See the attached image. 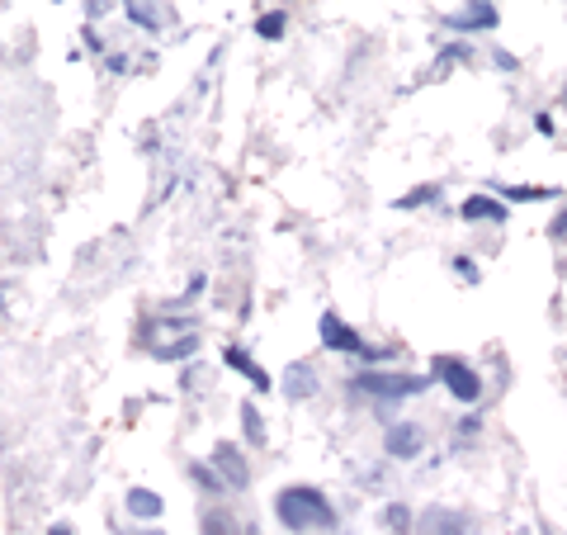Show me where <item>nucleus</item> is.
Instances as JSON below:
<instances>
[{"label":"nucleus","mask_w":567,"mask_h":535,"mask_svg":"<svg viewBox=\"0 0 567 535\" xmlns=\"http://www.w3.org/2000/svg\"><path fill=\"white\" fill-rule=\"evenodd\" d=\"M275 517L293 535H312V530H331L335 526V511L326 502V492L322 488H307V483H293V488L275 492Z\"/></svg>","instance_id":"1"},{"label":"nucleus","mask_w":567,"mask_h":535,"mask_svg":"<svg viewBox=\"0 0 567 535\" xmlns=\"http://www.w3.org/2000/svg\"><path fill=\"white\" fill-rule=\"evenodd\" d=\"M354 388L373 394V398H411L426 388V379L421 375H378V369H364V375L354 379Z\"/></svg>","instance_id":"2"},{"label":"nucleus","mask_w":567,"mask_h":535,"mask_svg":"<svg viewBox=\"0 0 567 535\" xmlns=\"http://www.w3.org/2000/svg\"><path fill=\"white\" fill-rule=\"evenodd\" d=\"M435 375L445 379V388L458 398V403H477V394H482V379L473 375V369L464 365V360H449V356H439L435 360Z\"/></svg>","instance_id":"3"},{"label":"nucleus","mask_w":567,"mask_h":535,"mask_svg":"<svg viewBox=\"0 0 567 535\" xmlns=\"http://www.w3.org/2000/svg\"><path fill=\"white\" fill-rule=\"evenodd\" d=\"M317 332H322V346L326 351H341V356H364L369 360V346L360 341V332H350V327L335 318V313H322L317 318Z\"/></svg>","instance_id":"4"},{"label":"nucleus","mask_w":567,"mask_h":535,"mask_svg":"<svg viewBox=\"0 0 567 535\" xmlns=\"http://www.w3.org/2000/svg\"><path fill=\"white\" fill-rule=\"evenodd\" d=\"M421 535H477V521L454 507H430L421 517Z\"/></svg>","instance_id":"5"},{"label":"nucleus","mask_w":567,"mask_h":535,"mask_svg":"<svg viewBox=\"0 0 567 535\" xmlns=\"http://www.w3.org/2000/svg\"><path fill=\"white\" fill-rule=\"evenodd\" d=\"M421 445H426V436H421V426H411V422H397L388 436H383V450L392 460H411V455H421Z\"/></svg>","instance_id":"6"},{"label":"nucleus","mask_w":567,"mask_h":535,"mask_svg":"<svg viewBox=\"0 0 567 535\" xmlns=\"http://www.w3.org/2000/svg\"><path fill=\"white\" fill-rule=\"evenodd\" d=\"M213 464L222 469V483H227V488H246V483H250L246 464H241V450H237L232 441H222V445L213 450Z\"/></svg>","instance_id":"7"},{"label":"nucleus","mask_w":567,"mask_h":535,"mask_svg":"<svg viewBox=\"0 0 567 535\" xmlns=\"http://www.w3.org/2000/svg\"><path fill=\"white\" fill-rule=\"evenodd\" d=\"M496 5H487V0H482V5H468V14H449L445 24L449 29H496Z\"/></svg>","instance_id":"8"},{"label":"nucleus","mask_w":567,"mask_h":535,"mask_svg":"<svg viewBox=\"0 0 567 535\" xmlns=\"http://www.w3.org/2000/svg\"><path fill=\"white\" fill-rule=\"evenodd\" d=\"M464 214L468 223H501L506 218V204H496V199H487V195H473V199H464Z\"/></svg>","instance_id":"9"},{"label":"nucleus","mask_w":567,"mask_h":535,"mask_svg":"<svg viewBox=\"0 0 567 535\" xmlns=\"http://www.w3.org/2000/svg\"><path fill=\"white\" fill-rule=\"evenodd\" d=\"M222 360L227 365H232L237 369V375H246L250 384H256V388H269V375H265V369L256 365V360H250L246 351H241V346H227V351H222Z\"/></svg>","instance_id":"10"},{"label":"nucleus","mask_w":567,"mask_h":535,"mask_svg":"<svg viewBox=\"0 0 567 535\" xmlns=\"http://www.w3.org/2000/svg\"><path fill=\"white\" fill-rule=\"evenodd\" d=\"M312 388H317V375H312V365L298 360V365L284 369V394H288V398H307Z\"/></svg>","instance_id":"11"},{"label":"nucleus","mask_w":567,"mask_h":535,"mask_svg":"<svg viewBox=\"0 0 567 535\" xmlns=\"http://www.w3.org/2000/svg\"><path fill=\"white\" fill-rule=\"evenodd\" d=\"M161 498H156V492L152 488H128V511H133V517H142V521H156L161 517Z\"/></svg>","instance_id":"12"},{"label":"nucleus","mask_w":567,"mask_h":535,"mask_svg":"<svg viewBox=\"0 0 567 535\" xmlns=\"http://www.w3.org/2000/svg\"><path fill=\"white\" fill-rule=\"evenodd\" d=\"M199 351V337L194 332H184L180 341H165V346H156V360H189Z\"/></svg>","instance_id":"13"},{"label":"nucleus","mask_w":567,"mask_h":535,"mask_svg":"<svg viewBox=\"0 0 567 535\" xmlns=\"http://www.w3.org/2000/svg\"><path fill=\"white\" fill-rule=\"evenodd\" d=\"M506 199H520V204H534V199H558V190H539V185H501Z\"/></svg>","instance_id":"14"},{"label":"nucleus","mask_w":567,"mask_h":535,"mask_svg":"<svg viewBox=\"0 0 567 535\" xmlns=\"http://www.w3.org/2000/svg\"><path fill=\"white\" fill-rule=\"evenodd\" d=\"M203 535H241L227 511H203Z\"/></svg>","instance_id":"15"},{"label":"nucleus","mask_w":567,"mask_h":535,"mask_svg":"<svg viewBox=\"0 0 567 535\" xmlns=\"http://www.w3.org/2000/svg\"><path fill=\"white\" fill-rule=\"evenodd\" d=\"M284 24H288L284 10H269V14L256 19V33H260V38H284Z\"/></svg>","instance_id":"16"},{"label":"nucleus","mask_w":567,"mask_h":535,"mask_svg":"<svg viewBox=\"0 0 567 535\" xmlns=\"http://www.w3.org/2000/svg\"><path fill=\"white\" fill-rule=\"evenodd\" d=\"M241 426H246V436H250V445H265V422H260V413L256 407H241Z\"/></svg>","instance_id":"17"},{"label":"nucleus","mask_w":567,"mask_h":535,"mask_svg":"<svg viewBox=\"0 0 567 535\" xmlns=\"http://www.w3.org/2000/svg\"><path fill=\"white\" fill-rule=\"evenodd\" d=\"M426 199H439V185H416L411 195H402V199H397V209H421Z\"/></svg>","instance_id":"18"},{"label":"nucleus","mask_w":567,"mask_h":535,"mask_svg":"<svg viewBox=\"0 0 567 535\" xmlns=\"http://www.w3.org/2000/svg\"><path fill=\"white\" fill-rule=\"evenodd\" d=\"M383 526H388V530H407V526H411V511H407L402 502H392V507L383 511Z\"/></svg>","instance_id":"19"},{"label":"nucleus","mask_w":567,"mask_h":535,"mask_svg":"<svg viewBox=\"0 0 567 535\" xmlns=\"http://www.w3.org/2000/svg\"><path fill=\"white\" fill-rule=\"evenodd\" d=\"M161 5H128V19H137V24H146V29H161V14H156Z\"/></svg>","instance_id":"20"},{"label":"nucleus","mask_w":567,"mask_h":535,"mask_svg":"<svg viewBox=\"0 0 567 535\" xmlns=\"http://www.w3.org/2000/svg\"><path fill=\"white\" fill-rule=\"evenodd\" d=\"M194 479H199V483H203L208 492H218V488H222V479L213 474V469H203V464H194Z\"/></svg>","instance_id":"21"},{"label":"nucleus","mask_w":567,"mask_h":535,"mask_svg":"<svg viewBox=\"0 0 567 535\" xmlns=\"http://www.w3.org/2000/svg\"><path fill=\"white\" fill-rule=\"evenodd\" d=\"M454 271H458V275H464V280H477V265H473L468 256H458V261H454Z\"/></svg>","instance_id":"22"},{"label":"nucleus","mask_w":567,"mask_h":535,"mask_svg":"<svg viewBox=\"0 0 567 535\" xmlns=\"http://www.w3.org/2000/svg\"><path fill=\"white\" fill-rule=\"evenodd\" d=\"M48 535H71V526H52Z\"/></svg>","instance_id":"23"},{"label":"nucleus","mask_w":567,"mask_h":535,"mask_svg":"<svg viewBox=\"0 0 567 535\" xmlns=\"http://www.w3.org/2000/svg\"><path fill=\"white\" fill-rule=\"evenodd\" d=\"M142 535H161V530H142Z\"/></svg>","instance_id":"24"}]
</instances>
